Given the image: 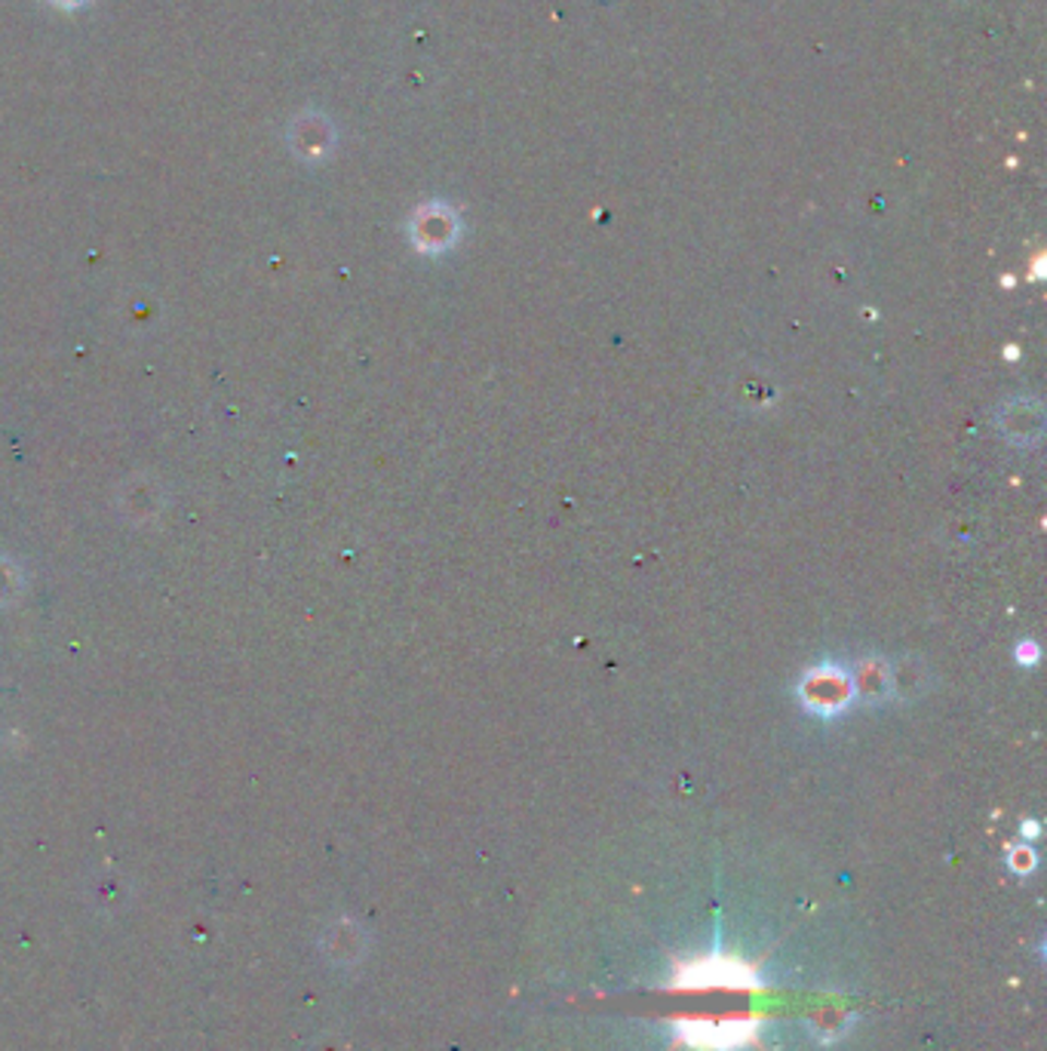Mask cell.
<instances>
[{
  "mask_svg": "<svg viewBox=\"0 0 1047 1051\" xmlns=\"http://www.w3.org/2000/svg\"><path fill=\"white\" fill-rule=\"evenodd\" d=\"M56 3H78V0H56Z\"/></svg>",
  "mask_w": 1047,
  "mask_h": 1051,
  "instance_id": "1",
  "label": "cell"
}]
</instances>
